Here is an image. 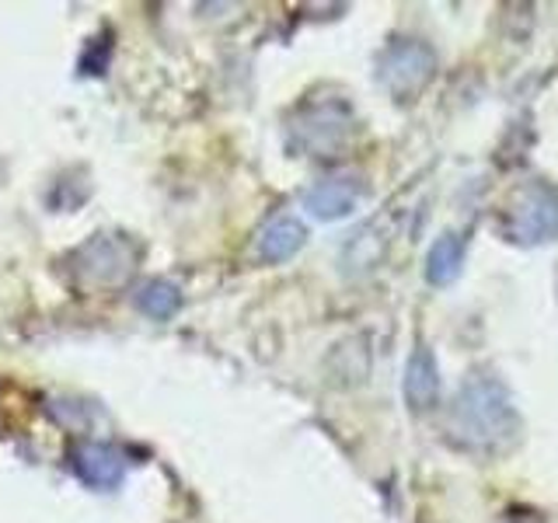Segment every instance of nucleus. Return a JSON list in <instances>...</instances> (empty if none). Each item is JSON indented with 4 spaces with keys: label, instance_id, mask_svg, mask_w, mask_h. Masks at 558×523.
Returning a JSON list of instances; mask_svg holds the SVG:
<instances>
[{
    "label": "nucleus",
    "instance_id": "obj_2",
    "mask_svg": "<svg viewBox=\"0 0 558 523\" xmlns=\"http://www.w3.org/2000/svg\"><path fill=\"white\" fill-rule=\"evenodd\" d=\"M429 77V52L423 46H395L384 63V81L395 92H412Z\"/></svg>",
    "mask_w": 558,
    "mask_h": 523
},
{
    "label": "nucleus",
    "instance_id": "obj_6",
    "mask_svg": "<svg viewBox=\"0 0 558 523\" xmlns=\"http://www.w3.org/2000/svg\"><path fill=\"white\" fill-rule=\"evenodd\" d=\"M136 307L144 314H150V318L165 321L182 307V293L174 290L171 283H147L144 290L136 293Z\"/></svg>",
    "mask_w": 558,
    "mask_h": 523
},
{
    "label": "nucleus",
    "instance_id": "obj_8",
    "mask_svg": "<svg viewBox=\"0 0 558 523\" xmlns=\"http://www.w3.org/2000/svg\"><path fill=\"white\" fill-rule=\"evenodd\" d=\"M458 262H461V244L453 238H444L429 255V279L433 283H447V279L458 272Z\"/></svg>",
    "mask_w": 558,
    "mask_h": 523
},
{
    "label": "nucleus",
    "instance_id": "obj_4",
    "mask_svg": "<svg viewBox=\"0 0 558 523\" xmlns=\"http://www.w3.org/2000/svg\"><path fill=\"white\" fill-rule=\"evenodd\" d=\"M81 262H84L81 269L92 272L98 283H116V279L130 269V252H126V244L116 238H98L81 252Z\"/></svg>",
    "mask_w": 558,
    "mask_h": 523
},
{
    "label": "nucleus",
    "instance_id": "obj_1",
    "mask_svg": "<svg viewBox=\"0 0 558 523\" xmlns=\"http://www.w3.org/2000/svg\"><path fill=\"white\" fill-rule=\"evenodd\" d=\"M74 471L92 488H116L122 475H126V458L109 443H77Z\"/></svg>",
    "mask_w": 558,
    "mask_h": 523
},
{
    "label": "nucleus",
    "instance_id": "obj_5",
    "mask_svg": "<svg viewBox=\"0 0 558 523\" xmlns=\"http://www.w3.org/2000/svg\"><path fill=\"white\" fill-rule=\"evenodd\" d=\"M301 244H304V223L293 217H279L258 234V255L266 262H287L301 252Z\"/></svg>",
    "mask_w": 558,
    "mask_h": 523
},
{
    "label": "nucleus",
    "instance_id": "obj_3",
    "mask_svg": "<svg viewBox=\"0 0 558 523\" xmlns=\"http://www.w3.org/2000/svg\"><path fill=\"white\" fill-rule=\"evenodd\" d=\"M356 199H360V185L353 179H328L307 192V209L322 220H336L345 217L356 206Z\"/></svg>",
    "mask_w": 558,
    "mask_h": 523
},
{
    "label": "nucleus",
    "instance_id": "obj_7",
    "mask_svg": "<svg viewBox=\"0 0 558 523\" xmlns=\"http://www.w3.org/2000/svg\"><path fill=\"white\" fill-rule=\"evenodd\" d=\"M405 391L412 398L415 409H426L433 394H436V370H433V360L429 353H415V360L409 363V380H405Z\"/></svg>",
    "mask_w": 558,
    "mask_h": 523
}]
</instances>
